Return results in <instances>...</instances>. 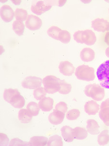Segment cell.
I'll return each mask as SVG.
<instances>
[{"instance_id": "obj_1", "label": "cell", "mask_w": 109, "mask_h": 146, "mask_svg": "<svg viewBox=\"0 0 109 146\" xmlns=\"http://www.w3.org/2000/svg\"><path fill=\"white\" fill-rule=\"evenodd\" d=\"M85 93L87 97L91 98L94 101L98 102L102 101L105 95L104 88L96 84L86 86L85 88Z\"/></svg>"}, {"instance_id": "obj_2", "label": "cell", "mask_w": 109, "mask_h": 146, "mask_svg": "<svg viewBox=\"0 0 109 146\" xmlns=\"http://www.w3.org/2000/svg\"><path fill=\"white\" fill-rule=\"evenodd\" d=\"M61 80L54 75H48L43 78L42 83L46 92L48 94H54L60 90Z\"/></svg>"}, {"instance_id": "obj_3", "label": "cell", "mask_w": 109, "mask_h": 146, "mask_svg": "<svg viewBox=\"0 0 109 146\" xmlns=\"http://www.w3.org/2000/svg\"><path fill=\"white\" fill-rule=\"evenodd\" d=\"M75 74L77 79L85 81H92L96 77L94 68L85 65L77 67L75 70Z\"/></svg>"}, {"instance_id": "obj_4", "label": "cell", "mask_w": 109, "mask_h": 146, "mask_svg": "<svg viewBox=\"0 0 109 146\" xmlns=\"http://www.w3.org/2000/svg\"><path fill=\"white\" fill-rule=\"evenodd\" d=\"M96 74L102 86L109 89V60L103 63L98 67Z\"/></svg>"}, {"instance_id": "obj_5", "label": "cell", "mask_w": 109, "mask_h": 146, "mask_svg": "<svg viewBox=\"0 0 109 146\" xmlns=\"http://www.w3.org/2000/svg\"><path fill=\"white\" fill-rule=\"evenodd\" d=\"M42 79L36 76H28L22 82V86L26 89H36L40 87L42 84Z\"/></svg>"}, {"instance_id": "obj_6", "label": "cell", "mask_w": 109, "mask_h": 146, "mask_svg": "<svg viewBox=\"0 0 109 146\" xmlns=\"http://www.w3.org/2000/svg\"><path fill=\"white\" fill-rule=\"evenodd\" d=\"M42 25V21L40 19L34 15H28L26 20L25 26L31 31H36L40 28Z\"/></svg>"}, {"instance_id": "obj_7", "label": "cell", "mask_w": 109, "mask_h": 146, "mask_svg": "<svg viewBox=\"0 0 109 146\" xmlns=\"http://www.w3.org/2000/svg\"><path fill=\"white\" fill-rule=\"evenodd\" d=\"M52 7V6L47 5L45 1H39L34 2L32 4L31 7V10L36 15H41L51 9Z\"/></svg>"}, {"instance_id": "obj_8", "label": "cell", "mask_w": 109, "mask_h": 146, "mask_svg": "<svg viewBox=\"0 0 109 146\" xmlns=\"http://www.w3.org/2000/svg\"><path fill=\"white\" fill-rule=\"evenodd\" d=\"M92 27L95 31L105 32L109 30V21L104 19L97 18L92 21Z\"/></svg>"}, {"instance_id": "obj_9", "label": "cell", "mask_w": 109, "mask_h": 146, "mask_svg": "<svg viewBox=\"0 0 109 146\" xmlns=\"http://www.w3.org/2000/svg\"><path fill=\"white\" fill-rule=\"evenodd\" d=\"M81 44L92 46L95 44L96 37V35L91 30H85L81 31Z\"/></svg>"}, {"instance_id": "obj_10", "label": "cell", "mask_w": 109, "mask_h": 146, "mask_svg": "<svg viewBox=\"0 0 109 146\" xmlns=\"http://www.w3.org/2000/svg\"><path fill=\"white\" fill-rule=\"evenodd\" d=\"M99 112L100 119L102 120L105 125L109 126V99L103 102Z\"/></svg>"}, {"instance_id": "obj_11", "label": "cell", "mask_w": 109, "mask_h": 146, "mask_svg": "<svg viewBox=\"0 0 109 146\" xmlns=\"http://www.w3.org/2000/svg\"><path fill=\"white\" fill-rule=\"evenodd\" d=\"M0 14L2 20L5 23H9L12 21L15 16V13L12 8L7 5H3L1 7Z\"/></svg>"}, {"instance_id": "obj_12", "label": "cell", "mask_w": 109, "mask_h": 146, "mask_svg": "<svg viewBox=\"0 0 109 146\" xmlns=\"http://www.w3.org/2000/svg\"><path fill=\"white\" fill-rule=\"evenodd\" d=\"M59 69L61 73L67 76H70L73 74L75 70L73 64L67 61L61 62L59 66Z\"/></svg>"}, {"instance_id": "obj_13", "label": "cell", "mask_w": 109, "mask_h": 146, "mask_svg": "<svg viewBox=\"0 0 109 146\" xmlns=\"http://www.w3.org/2000/svg\"><path fill=\"white\" fill-rule=\"evenodd\" d=\"M65 116V113L54 109V111L49 115L48 119L50 122L53 125H59L63 122Z\"/></svg>"}, {"instance_id": "obj_14", "label": "cell", "mask_w": 109, "mask_h": 146, "mask_svg": "<svg viewBox=\"0 0 109 146\" xmlns=\"http://www.w3.org/2000/svg\"><path fill=\"white\" fill-rule=\"evenodd\" d=\"M99 104L94 101H89L85 105V111L89 115H95L99 112Z\"/></svg>"}, {"instance_id": "obj_15", "label": "cell", "mask_w": 109, "mask_h": 146, "mask_svg": "<svg viewBox=\"0 0 109 146\" xmlns=\"http://www.w3.org/2000/svg\"><path fill=\"white\" fill-rule=\"evenodd\" d=\"M54 101L50 97H45L41 100L38 103L40 109L43 112H50L53 109Z\"/></svg>"}, {"instance_id": "obj_16", "label": "cell", "mask_w": 109, "mask_h": 146, "mask_svg": "<svg viewBox=\"0 0 109 146\" xmlns=\"http://www.w3.org/2000/svg\"><path fill=\"white\" fill-rule=\"evenodd\" d=\"M95 53L93 49L85 48L83 49L80 53V57L82 61L85 62L92 61L94 59Z\"/></svg>"}, {"instance_id": "obj_17", "label": "cell", "mask_w": 109, "mask_h": 146, "mask_svg": "<svg viewBox=\"0 0 109 146\" xmlns=\"http://www.w3.org/2000/svg\"><path fill=\"white\" fill-rule=\"evenodd\" d=\"M63 138L67 142H71L74 139L73 135V129L68 126L62 127L61 129Z\"/></svg>"}, {"instance_id": "obj_18", "label": "cell", "mask_w": 109, "mask_h": 146, "mask_svg": "<svg viewBox=\"0 0 109 146\" xmlns=\"http://www.w3.org/2000/svg\"><path fill=\"white\" fill-rule=\"evenodd\" d=\"M87 131L89 133L93 135H98L100 133L99 126L98 122L95 120L91 119H88L87 122Z\"/></svg>"}, {"instance_id": "obj_19", "label": "cell", "mask_w": 109, "mask_h": 146, "mask_svg": "<svg viewBox=\"0 0 109 146\" xmlns=\"http://www.w3.org/2000/svg\"><path fill=\"white\" fill-rule=\"evenodd\" d=\"M49 140L47 137L43 136H33L30 140V146H45L47 145Z\"/></svg>"}, {"instance_id": "obj_20", "label": "cell", "mask_w": 109, "mask_h": 146, "mask_svg": "<svg viewBox=\"0 0 109 146\" xmlns=\"http://www.w3.org/2000/svg\"><path fill=\"white\" fill-rule=\"evenodd\" d=\"M33 116L27 109H21L18 112V119L22 123H28L31 121Z\"/></svg>"}, {"instance_id": "obj_21", "label": "cell", "mask_w": 109, "mask_h": 146, "mask_svg": "<svg viewBox=\"0 0 109 146\" xmlns=\"http://www.w3.org/2000/svg\"><path fill=\"white\" fill-rule=\"evenodd\" d=\"M9 104L16 108L20 109L24 107L25 101L23 96H21L20 94H18L12 98Z\"/></svg>"}, {"instance_id": "obj_22", "label": "cell", "mask_w": 109, "mask_h": 146, "mask_svg": "<svg viewBox=\"0 0 109 146\" xmlns=\"http://www.w3.org/2000/svg\"><path fill=\"white\" fill-rule=\"evenodd\" d=\"M73 135L76 139H85L88 136V131L84 128L77 127L73 129Z\"/></svg>"}, {"instance_id": "obj_23", "label": "cell", "mask_w": 109, "mask_h": 146, "mask_svg": "<svg viewBox=\"0 0 109 146\" xmlns=\"http://www.w3.org/2000/svg\"><path fill=\"white\" fill-rule=\"evenodd\" d=\"M18 94H20V92L18 89L12 88L5 89L3 93V99L7 102L10 103L12 98Z\"/></svg>"}, {"instance_id": "obj_24", "label": "cell", "mask_w": 109, "mask_h": 146, "mask_svg": "<svg viewBox=\"0 0 109 146\" xmlns=\"http://www.w3.org/2000/svg\"><path fill=\"white\" fill-rule=\"evenodd\" d=\"M25 25L22 21H15L13 22V30L18 36H21L23 34L25 30Z\"/></svg>"}, {"instance_id": "obj_25", "label": "cell", "mask_w": 109, "mask_h": 146, "mask_svg": "<svg viewBox=\"0 0 109 146\" xmlns=\"http://www.w3.org/2000/svg\"><path fill=\"white\" fill-rule=\"evenodd\" d=\"M28 12L23 8H17L15 11V17L17 21H25L28 18Z\"/></svg>"}, {"instance_id": "obj_26", "label": "cell", "mask_w": 109, "mask_h": 146, "mask_svg": "<svg viewBox=\"0 0 109 146\" xmlns=\"http://www.w3.org/2000/svg\"><path fill=\"white\" fill-rule=\"evenodd\" d=\"M98 143L100 146H104L109 142V131L105 130L100 133L98 137Z\"/></svg>"}, {"instance_id": "obj_27", "label": "cell", "mask_w": 109, "mask_h": 146, "mask_svg": "<svg viewBox=\"0 0 109 146\" xmlns=\"http://www.w3.org/2000/svg\"><path fill=\"white\" fill-rule=\"evenodd\" d=\"M26 108L33 117L37 116L39 114L40 107L38 104L36 102H29L27 104Z\"/></svg>"}, {"instance_id": "obj_28", "label": "cell", "mask_w": 109, "mask_h": 146, "mask_svg": "<svg viewBox=\"0 0 109 146\" xmlns=\"http://www.w3.org/2000/svg\"><path fill=\"white\" fill-rule=\"evenodd\" d=\"M47 146H62L63 143L61 136L58 135H54L51 136L49 139Z\"/></svg>"}, {"instance_id": "obj_29", "label": "cell", "mask_w": 109, "mask_h": 146, "mask_svg": "<svg viewBox=\"0 0 109 146\" xmlns=\"http://www.w3.org/2000/svg\"><path fill=\"white\" fill-rule=\"evenodd\" d=\"M47 93L46 92V90H45L44 88L40 86L34 89L33 95L34 98L36 100L40 101L41 100L46 97Z\"/></svg>"}, {"instance_id": "obj_30", "label": "cell", "mask_w": 109, "mask_h": 146, "mask_svg": "<svg viewBox=\"0 0 109 146\" xmlns=\"http://www.w3.org/2000/svg\"><path fill=\"white\" fill-rule=\"evenodd\" d=\"M62 30L57 26H52L49 28L47 31V33L50 37L54 39L58 40L59 36Z\"/></svg>"}, {"instance_id": "obj_31", "label": "cell", "mask_w": 109, "mask_h": 146, "mask_svg": "<svg viewBox=\"0 0 109 146\" xmlns=\"http://www.w3.org/2000/svg\"><path fill=\"white\" fill-rule=\"evenodd\" d=\"M71 40V35L70 33L67 30H61L59 36L58 40L64 44H67L70 42Z\"/></svg>"}, {"instance_id": "obj_32", "label": "cell", "mask_w": 109, "mask_h": 146, "mask_svg": "<svg viewBox=\"0 0 109 146\" xmlns=\"http://www.w3.org/2000/svg\"><path fill=\"white\" fill-rule=\"evenodd\" d=\"M72 86L71 84L67 83L65 80H61V87L59 93L63 95H67L71 91Z\"/></svg>"}, {"instance_id": "obj_33", "label": "cell", "mask_w": 109, "mask_h": 146, "mask_svg": "<svg viewBox=\"0 0 109 146\" xmlns=\"http://www.w3.org/2000/svg\"><path fill=\"white\" fill-rule=\"evenodd\" d=\"M80 111L78 109H73L68 111L67 113V119L69 120H75L80 117Z\"/></svg>"}, {"instance_id": "obj_34", "label": "cell", "mask_w": 109, "mask_h": 146, "mask_svg": "<svg viewBox=\"0 0 109 146\" xmlns=\"http://www.w3.org/2000/svg\"><path fill=\"white\" fill-rule=\"evenodd\" d=\"M68 109L67 104L63 102H60L56 105L55 110L59 111L65 114Z\"/></svg>"}, {"instance_id": "obj_35", "label": "cell", "mask_w": 109, "mask_h": 146, "mask_svg": "<svg viewBox=\"0 0 109 146\" xmlns=\"http://www.w3.org/2000/svg\"><path fill=\"white\" fill-rule=\"evenodd\" d=\"M9 146H30L29 142H23L18 138H14L11 140L9 143Z\"/></svg>"}, {"instance_id": "obj_36", "label": "cell", "mask_w": 109, "mask_h": 146, "mask_svg": "<svg viewBox=\"0 0 109 146\" xmlns=\"http://www.w3.org/2000/svg\"><path fill=\"white\" fill-rule=\"evenodd\" d=\"M0 137H1V145L2 146H7L8 144L9 139H8L7 135L4 133H1L0 134Z\"/></svg>"}, {"instance_id": "obj_37", "label": "cell", "mask_w": 109, "mask_h": 146, "mask_svg": "<svg viewBox=\"0 0 109 146\" xmlns=\"http://www.w3.org/2000/svg\"><path fill=\"white\" fill-rule=\"evenodd\" d=\"M104 41L109 46V31L106 33V34L104 36Z\"/></svg>"}, {"instance_id": "obj_38", "label": "cell", "mask_w": 109, "mask_h": 146, "mask_svg": "<svg viewBox=\"0 0 109 146\" xmlns=\"http://www.w3.org/2000/svg\"><path fill=\"white\" fill-rule=\"evenodd\" d=\"M105 54H106V56L109 58V46L105 50Z\"/></svg>"}, {"instance_id": "obj_39", "label": "cell", "mask_w": 109, "mask_h": 146, "mask_svg": "<svg viewBox=\"0 0 109 146\" xmlns=\"http://www.w3.org/2000/svg\"></svg>"}]
</instances>
